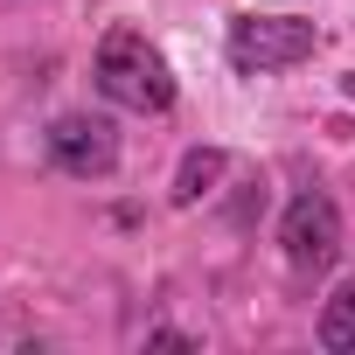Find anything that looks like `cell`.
<instances>
[{
	"instance_id": "1",
	"label": "cell",
	"mask_w": 355,
	"mask_h": 355,
	"mask_svg": "<svg viewBox=\"0 0 355 355\" xmlns=\"http://www.w3.org/2000/svg\"><path fill=\"white\" fill-rule=\"evenodd\" d=\"M91 77H98V91L119 105V112H139V119H160V112H174V63L132 28V21H112L105 28V42H98V56H91Z\"/></svg>"
},
{
	"instance_id": "2",
	"label": "cell",
	"mask_w": 355,
	"mask_h": 355,
	"mask_svg": "<svg viewBox=\"0 0 355 355\" xmlns=\"http://www.w3.org/2000/svg\"><path fill=\"white\" fill-rule=\"evenodd\" d=\"M320 49V28L306 15H237L230 35H223V56L237 77H279V70H300L313 63Z\"/></svg>"
},
{
	"instance_id": "3",
	"label": "cell",
	"mask_w": 355,
	"mask_h": 355,
	"mask_svg": "<svg viewBox=\"0 0 355 355\" xmlns=\"http://www.w3.org/2000/svg\"><path fill=\"white\" fill-rule=\"evenodd\" d=\"M279 251L293 272H327L341 258V209L327 189H300L279 216Z\"/></svg>"
},
{
	"instance_id": "4",
	"label": "cell",
	"mask_w": 355,
	"mask_h": 355,
	"mask_svg": "<svg viewBox=\"0 0 355 355\" xmlns=\"http://www.w3.org/2000/svg\"><path fill=\"white\" fill-rule=\"evenodd\" d=\"M42 139H49V160L63 174H77V182H105L119 167V125L98 112H63V119H49Z\"/></svg>"
},
{
	"instance_id": "5",
	"label": "cell",
	"mask_w": 355,
	"mask_h": 355,
	"mask_svg": "<svg viewBox=\"0 0 355 355\" xmlns=\"http://www.w3.org/2000/svg\"><path fill=\"white\" fill-rule=\"evenodd\" d=\"M223 174H230V153H223V146H189V153H182V167H174L167 202H174V209H196L202 196H216Z\"/></svg>"
},
{
	"instance_id": "6",
	"label": "cell",
	"mask_w": 355,
	"mask_h": 355,
	"mask_svg": "<svg viewBox=\"0 0 355 355\" xmlns=\"http://www.w3.org/2000/svg\"><path fill=\"white\" fill-rule=\"evenodd\" d=\"M313 334H320V348H327V355H348V348H355V279H341V286L320 300Z\"/></svg>"
},
{
	"instance_id": "7",
	"label": "cell",
	"mask_w": 355,
	"mask_h": 355,
	"mask_svg": "<svg viewBox=\"0 0 355 355\" xmlns=\"http://www.w3.org/2000/svg\"><path fill=\"white\" fill-rule=\"evenodd\" d=\"M146 348H196V334H174V327H153Z\"/></svg>"
},
{
	"instance_id": "8",
	"label": "cell",
	"mask_w": 355,
	"mask_h": 355,
	"mask_svg": "<svg viewBox=\"0 0 355 355\" xmlns=\"http://www.w3.org/2000/svg\"><path fill=\"white\" fill-rule=\"evenodd\" d=\"M341 91H348V98H355V70H348V77H341Z\"/></svg>"
}]
</instances>
